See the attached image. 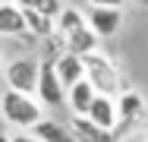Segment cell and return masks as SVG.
I'll return each mask as SVG.
<instances>
[{
	"instance_id": "cell-1",
	"label": "cell",
	"mask_w": 148,
	"mask_h": 142,
	"mask_svg": "<svg viewBox=\"0 0 148 142\" xmlns=\"http://www.w3.org/2000/svg\"><path fill=\"white\" fill-rule=\"evenodd\" d=\"M0 120L6 126H13L16 133L32 130L38 120H44V104L35 95H22V92H0Z\"/></svg>"
},
{
	"instance_id": "cell-2",
	"label": "cell",
	"mask_w": 148,
	"mask_h": 142,
	"mask_svg": "<svg viewBox=\"0 0 148 142\" xmlns=\"http://www.w3.org/2000/svg\"><path fill=\"white\" fill-rule=\"evenodd\" d=\"M82 63H85V79L95 85L98 95H110V98H117L120 92L126 88L117 60H114L110 54H104L101 48L91 51V54H85V57H82Z\"/></svg>"
},
{
	"instance_id": "cell-3",
	"label": "cell",
	"mask_w": 148,
	"mask_h": 142,
	"mask_svg": "<svg viewBox=\"0 0 148 142\" xmlns=\"http://www.w3.org/2000/svg\"><path fill=\"white\" fill-rule=\"evenodd\" d=\"M148 120V98L139 92V88H123L117 95V130H114V139H126L132 136L136 130H145Z\"/></svg>"
},
{
	"instance_id": "cell-4",
	"label": "cell",
	"mask_w": 148,
	"mask_h": 142,
	"mask_svg": "<svg viewBox=\"0 0 148 142\" xmlns=\"http://www.w3.org/2000/svg\"><path fill=\"white\" fill-rule=\"evenodd\" d=\"M38 70H41L38 57H13V60L3 63V85L10 92L35 95V88H38Z\"/></svg>"
},
{
	"instance_id": "cell-5",
	"label": "cell",
	"mask_w": 148,
	"mask_h": 142,
	"mask_svg": "<svg viewBox=\"0 0 148 142\" xmlns=\"http://www.w3.org/2000/svg\"><path fill=\"white\" fill-rule=\"evenodd\" d=\"M35 98H38L44 108H63V104H66V85L60 82L57 70H54V57H41Z\"/></svg>"
},
{
	"instance_id": "cell-6",
	"label": "cell",
	"mask_w": 148,
	"mask_h": 142,
	"mask_svg": "<svg viewBox=\"0 0 148 142\" xmlns=\"http://www.w3.org/2000/svg\"><path fill=\"white\" fill-rule=\"evenodd\" d=\"M85 22H88V28L98 35V41L114 38L120 28H123V10H98V6H88Z\"/></svg>"
},
{
	"instance_id": "cell-7",
	"label": "cell",
	"mask_w": 148,
	"mask_h": 142,
	"mask_svg": "<svg viewBox=\"0 0 148 142\" xmlns=\"http://www.w3.org/2000/svg\"><path fill=\"white\" fill-rule=\"evenodd\" d=\"M85 120L95 123L98 130H104V133H114V130H117V98H110V95H98V98L91 101Z\"/></svg>"
},
{
	"instance_id": "cell-8",
	"label": "cell",
	"mask_w": 148,
	"mask_h": 142,
	"mask_svg": "<svg viewBox=\"0 0 148 142\" xmlns=\"http://www.w3.org/2000/svg\"><path fill=\"white\" fill-rule=\"evenodd\" d=\"M54 70H57L60 82L66 85V92H69L76 82H82V79H85V63H82V57L66 54V51L54 57Z\"/></svg>"
},
{
	"instance_id": "cell-9",
	"label": "cell",
	"mask_w": 148,
	"mask_h": 142,
	"mask_svg": "<svg viewBox=\"0 0 148 142\" xmlns=\"http://www.w3.org/2000/svg\"><path fill=\"white\" fill-rule=\"evenodd\" d=\"M32 133H35L41 142H76L69 123H63L57 117H47V114H44V120H38V123L32 126Z\"/></svg>"
},
{
	"instance_id": "cell-10",
	"label": "cell",
	"mask_w": 148,
	"mask_h": 142,
	"mask_svg": "<svg viewBox=\"0 0 148 142\" xmlns=\"http://www.w3.org/2000/svg\"><path fill=\"white\" fill-rule=\"evenodd\" d=\"M19 35H25L22 10H19L13 0H3V3H0V41H3V38H19Z\"/></svg>"
},
{
	"instance_id": "cell-11",
	"label": "cell",
	"mask_w": 148,
	"mask_h": 142,
	"mask_svg": "<svg viewBox=\"0 0 148 142\" xmlns=\"http://www.w3.org/2000/svg\"><path fill=\"white\" fill-rule=\"evenodd\" d=\"M95 98H98L95 85H91L88 79H82V82H76L73 88H69V92H66V108L73 111V117H85Z\"/></svg>"
},
{
	"instance_id": "cell-12",
	"label": "cell",
	"mask_w": 148,
	"mask_h": 142,
	"mask_svg": "<svg viewBox=\"0 0 148 142\" xmlns=\"http://www.w3.org/2000/svg\"><path fill=\"white\" fill-rule=\"evenodd\" d=\"M22 19H25V35H32V38L51 41V38L57 35V19H51V16H41V13L22 10Z\"/></svg>"
},
{
	"instance_id": "cell-13",
	"label": "cell",
	"mask_w": 148,
	"mask_h": 142,
	"mask_svg": "<svg viewBox=\"0 0 148 142\" xmlns=\"http://www.w3.org/2000/svg\"><path fill=\"white\" fill-rule=\"evenodd\" d=\"M69 130H73L76 142H117V139H114V133L98 130V126L88 123L85 117H69Z\"/></svg>"
},
{
	"instance_id": "cell-14",
	"label": "cell",
	"mask_w": 148,
	"mask_h": 142,
	"mask_svg": "<svg viewBox=\"0 0 148 142\" xmlns=\"http://www.w3.org/2000/svg\"><path fill=\"white\" fill-rule=\"evenodd\" d=\"M19 10H32V13H41V16H51V19H57L60 13H63V3L60 0H13Z\"/></svg>"
},
{
	"instance_id": "cell-15",
	"label": "cell",
	"mask_w": 148,
	"mask_h": 142,
	"mask_svg": "<svg viewBox=\"0 0 148 142\" xmlns=\"http://www.w3.org/2000/svg\"><path fill=\"white\" fill-rule=\"evenodd\" d=\"M88 6H98V10H123L126 0H85Z\"/></svg>"
},
{
	"instance_id": "cell-16",
	"label": "cell",
	"mask_w": 148,
	"mask_h": 142,
	"mask_svg": "<svg viewBox=\"0 0 148 142\" xmlns=\"http://www.w3.org/2000/svg\"><path fill=\"white\" fill-rule=\"evenodd\" d=\"M10 142H41L32 130H25V133H10Z\"/></svg>"
},
{
	"instance_id": "cell-17",
	"label": "cell",
	"mask_w": 148,
	"mask_h": 142,
	"mask_svg": "<svg viewBox=\"0 0 148 142\" xmlns=\"http://www.w3.org/2000/svg\"><path fill=\"white\" fill-rule=\"evenodd\" d=\"M3 63H6V51H3V41H0V73H3Z\"/></svg>"
},
{
	"instance_id": "cell-18",
	"label": "cell",
	"mask_w": 148,
	"mask_h": 142,
	"mask_svg": "<svg viewBox=\"0 0 148 142\" xmlns=\"http://www.w3.org/2000/svg\"><path fill=\"white\" fill-rule=\"evenodd\" d=\"M0 142H10V133L6 130H0Z\"/></svg>"
},
{
	"instance_id": "cell-19",
	"label": "cell",
	"mask_w": 148,
	"mask_h": 142,
	"mask_svg": "<svg viewBox=\"0 0 148 142\" xmlns=\"http://www.w3.org/2000/svg\"><path fill=\"white\" fill-rule=\"evenodd\" d=\"M139 142H148V126L142 130V136H139Z\"/></svg>"
},
{
	"instance_id": "cell-20",
	"label": "cell",
	"mask_w": 148,
	"mask_h": 142,
	"mask_svg": "<svg viewBox=\"0 0 148 142\" xmlns=\"http://www.w3.org/2000/svg\"><path fill=\"white\" fill-rule=\"evenodd\" d=\"M132 3H139V6H148V0H132Z\"/></svg>"
},
{
	"instance_id": "cell-21",
	"label": "cell",
	"mask_w": 148,
	"mask_h": 142,
	"mask_svg": "<svg viewBox=\"0 0 148 142\" xmlns=\"http://www.w3.org/2000/svg\"><path fill=\"white\" fill-rule=\"evenodd\" d=\"M0 3H3V0H0Z\"/></svg>"
}]
</instances>
